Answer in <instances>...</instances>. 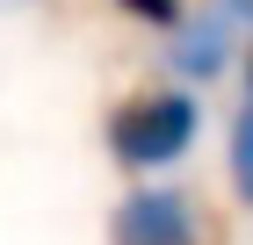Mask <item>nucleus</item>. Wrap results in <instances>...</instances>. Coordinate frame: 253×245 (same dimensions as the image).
I'll return each instance as SVG.
<instances>
[{
	"label": "nucleus",
	"instance_id": "nucleus-1",
	"mask_svg": "<svg viewBox=\"0 0 253 245\" xmlns=\"http://www.w3.org/2000/svg\"><path fill=\"white\" fill-rule=\"evenodd\" d=\"M195 130H203V108H195L188 87H145V94L109 108V151L137 173H159L174 159H188Z\"/></svg>",
	"mask_w": 253,
	"mask_h": 245
},
{
	"label": "nucleus",
	"instance_id": "nucleus-2",
	"mask_svg": "<svg viewBox=\"0 0 253 245\" xmlns=\"http://www.w3.org/2000/svg\"><path fill=\"white\" fill-rule=\"evenodd\" d=\"M116 245H195V209L174 188H137L116 209Z\"/></svg>",
	"mask_w": 253,
	"mask_h": 245
},
{
	"label": "nucleus",
	"instance_id": "nucleus-3",
	"mask_svg": "<svg viewBox=\"0 0 253 245\" xmlns=\"http://www.w3.org/2000/svg\"><path fill=\"white\" fill-rule=\"evenodd\" d=\"M232 22H239V15H224L217 0H210V15H195V22L181 15L174 29H167L174 65H181L188 79H217V72H224V58H232Z\"/></svg>",
	"mask_w": 253,
	"mask_h": 245
},
{
	"label": "nucleus",
	"instance_id": "nucleus-4",
	"mask_svg": "<svg viewBox=\"0 0 253 245\" xmlns=\"http://www.w3.org/2000/svg\"><path fill=\"white\" fill-rule=\"evenodd\" d=\"M232 188H239V202L253 209V108L232 123Z\"/></svg>",
	"mask_w": 253,
	"mask_h": 245
},
{
	"label": "nucleus",
	"instance_id": "nucleus-5",
	"mask_svg": "<svg viewBox=\"0 0 253 245\" xmlns=\"http://www.w3.org/2000/svg\"><path fill=\"white\" fill-rule=\"evenodd\" d=\"M123 15L130 22H145V29H174L181 15H188V7H181V0H116Z\"/></svg>",
	"mask_w": 253,
	"mask_h": 245
},
{
	"label": "nucleus",
	"instance_id": "nucleus-6",
	"mask_svg": "<svg viewBox=\"0 0 253 245\" xmlns=\"http://www.w3.org/2000/svg\"><path fill=\"white\" fill-rule=\"evenodd\" d=\"M217 7H224V15H253V0H217Z\"/></svg>",
	"mask_w": 253,
	"mask_h": 245
},
{
	"label": "nucleus",
	"instance_id": "nucleus-7",
	"mask_svg": "<svg viewBox=\"0 0 253 245\" xmlns=\"http://www.w3.org/2000/svg\"><path fill=\"white\" fill-rule=\"evenodd\" d=\"M246 79H253V58H246Z\"/></svg>",
	"mask_w": 253,
	"mask_h": 245
}]
</instances>
